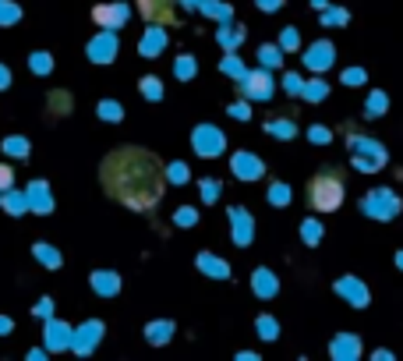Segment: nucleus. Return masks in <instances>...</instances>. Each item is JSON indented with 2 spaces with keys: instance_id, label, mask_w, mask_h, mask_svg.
Wrapping results in <instances>:
<instances>
[{
  "instance_id": "obj_34",
  "label": "nucleus",
  "mask_w": 403,
  "mask_h": 361,
  "mask_svg": "<svg viewBox=\"0 0 403 361\" xmlns=\"http://www.w3.org/2000/svg\"><path fill=\"white\" fill-rule=\"evenodd\" d=\"M195 71H198L195 57H191V54H181V57H177V64H174V75H177L181 82H191V78H195Z\"/></svg>"
},
{
  "instance_id": "obj_23",
  "label": "nucleus",
  "mask_w": 403,
  "mask_h": 361,
  "mask_svg": "<svg viewBox=\"0 0 403 361\" xmlns=\"http://www.w3.org/2000/svg\"><path fill=\"white\" fill-rule=\"evenodd\" d=\"M386 110H389V92H382V89L368 92V99H365V121H379Z\"/></svg>"
},
{
  "instance_id": "obj_39",
  "label": "nucleus",
  "mask_w": 403,
  "mask_h": 361,
  "mask_svg": "<svg viewBox=\"0 0 403 361\" xmlns=\"http://www.w3.org/2000/svg\"><path fill=\"white\" fill-rule=\"evenodd\" d=\"M4 149L11 152V156H29V138H22V135H8V138H4Z\"/></svg>"
},
{
  "instance_id": "obj_56",
  "label": "nucleus",
  "mask_w": 403,
  "mask_h": 361,
  "mask_svg": "<svg viewBox=\"0 0 403 361\" xmlns=\"http://www.w3.org/2000/svg\"><path fill=\"white\" fill-rule=\"evenodd\" d=\"M237 361H258V354H255V351H241Z\"/></svg>"
},
{
  "instance_id": "obj_41",
  "label": "nucleus",
  "mask_w": 403,
  "mask_h": 361,
  "mask_svg": "<svg viewBox=\"0 0 403 361\" xmlns=\"http://www.w3.org/2000/svg\"><path fill=\"white\" fill-rule=\"evenodd\" d=\"M298 46H301V32L294 25H286L283 36H279V50H298Z\"/></svg>"
},
{
  "instance_id": "obj_8",
  "label": "nucleus",
  "mask_w": 403,
  "mask_h": 361,
  "mask_svg": "<svg viewBox=\"0 0 403 361\" xmlns=\"http://www.w3.org/2000/svg\"><path fill=\"white\" fill-rule=\"evenodd\" d=\"M241 96L248 103H265L272 99V78H269V68H258V71H248L241 78Z\"/></svg>"
},
{
  "instance_id": "obj_52",
  "label": "nucleus",
  "mask_w": 403,
  "mask_h": 361,
  "mask_svg": "<svg viewBox=\"0 0 403 361\" xmlns=\"http://www.w3.org/2000/svg\"><path fill=\"white\" fill-rule=\"evenodd\" d=\"M36 316H53V301H50V297L36 304Z\"/></svg>"
},
{
  "instance_id": "obj_18",
  "label": "nucleus",
  "mask_w": 403,
  "mask_h": 361,
  "mask_svg": "<svg viewBox=\"0 0 403 361\" xmlns=\"http://www.w3.org/2000/svg\"><path fill=\"white\" fill-rule=\"evenodd\" d=\"M269 138H279V142H294L298 138V121L294 117H272L262 124Z\"/></svg>"
},
{
  "instance_id": "obj_31",
  "label": "nucleus",
  "mask_w": 403,
  "mask_h": 361,
  "mask_svg": "<svg viewBox=\"0 0 403 361\" xmlns=\"http://www.w3.org/2000/svg\"><path fill=\"white\" fill-rule=\"evenodd\" d=\"M138 89H142V96H145L149 103H159V99H163V82H159L156 75H145V78L138 82Z\"/></svg>"
},
{
  "instance_id": "obj_53",
  "label": "nucleus",
  "mask_w": 403,
  "mask_h": 361,
  "mask_svg": "<svg viewBox=\"0 0 403 361\" xmlns=\"http://www.w3.org/2000/svg\"><path fill=\"white\" fill-rule=\"evenodd\" d=\"M255 4H258L262 11H279V4H283V0H255Z\"/></svg>"
},
{
  "instance_id": "obj_16",
  "label": "nucleus",
  "mask_w": 403,
  "mask_h": 361,
  "mask_svg": "<svg viewBox=\"0 0 403 361\" xmlns=\"http://www.w3.org/2000/svg\"><path fill=\"white\" fill-rule=\"evenodd\" d=\"M195 266H198V273H202V277H212V280H230V263H223L219 255H212V251H198V255H195Z\"/></svg>"
},
{
  "instance_id": "obj_32",
  "label": "nucleus",
  "mask_w": 403,
  "mask_h": 361,
  "mask_svg": "<svg viewBox=\"0 0 403 361\" xmlns=\"http://www.w3.org/2000/svg\"><path fill=\"white\" fill-rule=\"evenodd\" d=\"M99 117L106 124H117V121H124V107H121V103H113V99H103L99 103Z\"/></svg>"
},
{
  "instance_id": "obj_58",
  "label": "nucleus",
  "mask_w": 403,
  "mask_h": 361,
  "mask_svg": "<svg viewBox=\"0 0 403 361\" xmlns=\"http://www.w3.org/2000/svg\"><path fill=\"white\" fill-rule=\"evenodd\" d=\"M396 270H403V248L396 251Z\"/></svg>"
},
{
  "instance_id": "obj_42",
  "label": "nucleus",
  "mask_w": 403,
  "mask_h": 361,
  "mask_svg": "<svg viewBox=\"0 0 403 361\" xmlns=\"http://www.w3.org/2000/svg\"><path fill=\"white\" fill-rule=\"evenodd\" d=\"M188 181V163H170L166 167V184H184Z\"/></svg>"
},
{
  "instance_id": "obj_17",
  "label": "nucleus",
  "mask_w": 403,
  "mask_h": 361,
  "mask_svg": "<svg viewBox=\"0 0 403 361\" xmlns=\"http://www.w3.org/2000/svg\"><path fill=\"white\" fill-rule=\"evenodd\" d=\"M251 290H255V297L269 301V297H276V294H279V277H276L272 270L258 266V270L251 273Z\"/></svg>"
},
{
  "instance_id": "obj_55",
  "label": "nucleus",
  "mask_w": 403,
  "mask_h": 361,
  "mask_svg": "<svg viewBox=\"0 0 403 361\" xmlns=\"http://www.w3.org/2000/svg\"><path fill=\"white\" fill-rule=\"evenodd\" d=\"M372 361H393V351H372Z\"/></svg>"
},
{
  "instance_id": "obj_15",
  "label": "nucleus",
  "mask_w": 403,
  "mask_h": 361,
  "mask_svg": "<svg viewBox=\"0 0 403 361\" xmlns=\"http://www.w3.org/2000/svg\"><path fill=\"white\" fill-rule=\"evenodd\" d=\"M99 337H103V323L92 319V323H85L78 333H71V347H75L78 354H92L96 344H99Z\"/></svg>"
},
{
  "instance_id": "obj_4",
  "label": "nucleus",
  "mask_w": 403,
  "mask_h": 361,
  "mask_svg": "<svg viewBox=\"0 0 403 361\" xmlns=\"http://www.w3.org/2000/svg\"><path fill=\"white\" fill-rule=\"evenodd\" d=\"M358 205H361V213H365L368 220H379V223L396 220L400 209H403V202H400V195H396L393 188H372V191L361 195Z\"/></svg>"
},
{
  "instance_id": "obj_13",
  "label": "nucleus",
  "mask_w": 403,
  "mask_h": 361,
  "mask_svg": "<svg viewBox=\"0 0 403 361\" xmlns=\"http://www.w3.org/2000/svg\"><path fill=\"white\" fill-rule=\"evenodd\" d=\"M332 61H336V46L329 39H318L315 46H308V54H305L308 71H325V68H332Z\"/></svg>"
},
{
  "instance_id": "obj_47",
  "label": "nucleus",
  "mask_w": 403,
  "mask_h": 361,
  "mask_svg": "<svg viewBox=\"0 0 403 361\" xmlns=\"http://www.w3.org/2000/svg\"><path fill=\"white\" fill-rule=\"evenodd\" d=\"M64 110H71V99H68L64 92H57V96H50V114L57 117V114H64Z\"/></svg>"
},
{
  "instance_id": "obj_21",
  "label": "nucleus",
  "mask_w": 403,
  "mask_h": 361,
  "mask_svg": "<svg viewBox=\"0 0 403 361\" xmlns=\"http://www.w3.org/2000/svg\"><path fill=\"white\" fill-rule=\"evenodd\" d=\"M89 283H92V290H96L99 297H113V294L121 290V277H117V273H110V270H96Z\"/></svg>"
},
{
  "instance_id": "obj_29",
  "label": "nucleus",
  "mask_w": 403,
  "mask_h": 361,
  "mask_svg": "<svg viewBox=\"0 0 403 361\" xmlns=\"http://www.w3.org/2000/svg\"><path fill=\"white\" fill-rule=\"evenodd\" d=\"M255 333H258L265 344H272V340H279V323H276L272 316H258V319H255Z\"/></svg>"
},
{
  "instance_id": "obj_40",
  "label": "nucleus",
  "mask_w": 403,
  "mask_h": 361,
  "mask_svg": "<svg viewBox=\"0 0 403 361\" xmlns=\"http://www.w3.org/2000/svg\"><path fill=\"white\" fill-rule=\"evenodd\" d=\"M174 223L177 227H195L198 223V209H195V205H181V209L174 213Z\"/></svg>"
},
{
  "instance_id": "obj_11",
  "label": "nucleus",
  "mask_w": 403,
  "mask_h": 361,
  "mask_svg": "<svg viewBox=\"0 0 403 361\" xmlns=\"http://www.w3.org/2000/svg\"><path fill=\"white\" fill-rule=\"evenodd\" d=\"M329 358L332 361H358L361 358V337L358 333H336L329 340Z\"/></svg>"
},
{
  "instance_id": "obj_20",
  "label": "nucleus",
  "mask_w": 403,
  "mask_h": 361,
  "mask_svg": "<svg viewBox=\"0 0 403 361\" xmlns=\"http://www.w3.org/2000/svg\"><path fill=\"white\" fill-rule=\"evenodd\" d=\"M25 198H29V209H36V213H50L53 209V198L46 191V181H32L25 188Z\"/></svg>"
},
{
  "instance_id": "obj_7",
  "label": "nucleus",
  "mask_w": 403,
  "mask_h": 361,
  "mask_svg": "<svg viewBox=\"0 0 403 361\" xmlns=\"http://www.w3.org/2000/svg\"><path fill=\"white\" fill-rule=\"evenodd\" d=\"M332 290L347 301L351 308H368L372 304V290H368V283L361 277H336Z\"/></svg>"
},
{
  "instance_id": "obj_28",
  "label": "nucleus",
  "mask_w": 403,
  "mask_h": 361,
  "mask_svg": "<svg viewBox=\"0 0 403 361\" xmlns=\"http://www.w3.org/2000/svg\"><path fill=\"white\" fill-rule=\"evenodd\" d=\"M329 96V85L322 82V78H312V82H305V89H301V99L305 103H322Z\"/></svg>"
},
{
  "instance_id": "obj_51",
  "label": "nucleus",
  "mask_w": 403,
  "mask_h": 361,
  "mask_svg": "<svg viewBox=\"0 0 403 361\" xmlns=\"http://www.w3.org/2000/svg\"><path fill=\"white\" fill-rule=\"evenodd\" d=\"M11 177H15L11 167H0V191H8V188H11Z\"/></svg>"
},
{
  "instance_id": "obj_57",
  "label": "nucleus",
  "mask_w": 403,
  "mask_h": 361,
  "mask_svg": "<svg viewBox=\"0 0 403 361\" xmlns=\"http://www.w3.org/2000/svg\"><path fill=\"white\" fill-rule=\"evenodd\" d=\"M0 333H11V323H8L4 316H0Z\"/></svg>"
},
{
  "instance_id": "obj_12",
  "label": "nucleus",
  "mask_w": 403,
  "mask_h": 361,
  "mask_svg": "<svg viewBox=\"0 0 403 361\" xmlns=\"http://www.w3.org/2000/svg\"><path fill=\"white\" fill-rule=\"evenodd\" d=\"M128 18H131V11L124 4H99V8H92V22L103 25V29H110V32L113 29H124Z\"/></svg>"
},
{
  "instance_id": "obj_5",
  "label": "nucleus",
  "mask_w": 403,
  "mask_h": 361,
  "mask_svg": "<svg viewBox=\"0 0 403 361\" xmlns=\"http://www.w3.org/2000/svg\"><path fill=\"white\" fill-rule=\"evenodd\" d=\"M191 149L198 152V156H205V160H216V156H223V149H226V135L216 124H198L191 131Z\"/></svg>"
},
{
  "instance_id": "obj_33",
  "label": "nucleus",
  "mask_w": 403,
  "mask_h": 361,
  "mask_svg": "<svg viewBox=\"0 0 403 361\" xmlns=\"http://www.w3.org/2000/svg\"><path fill=\"white\" fill-rule=\"evenodd\" d=\"M4 209H8V213H15V216H18V213H25V209H29L25 191H11V188H8V191H4Z\"/></svg>"
},
{
  "instance_id": "obj_35",
  "label": "nucleus",
  "mask_w": 403,
  "mask_h": 361,
  "mask_svg": "<svg viewBox=\"0 0 403 361\" xmlns=\"http://www.w3.org/2000/svg\"><path fill=\"white\" fill-rule=\"evenodd\" d=\"M219 71H223V75H230V78H237V82L248 75V68H244V64H241V57H234V54H226V57H223Z\"/></svg>"
},
{
  "instance_id": "obj_36",
  "label": "nucleus",
  "mask_w": 403,
  "mask_h": 361,
  "mask_svg": "<svg viewBox=\"0 0 403 361\" xmlns=\"http://www.w3.org/2000/svg\"><path fill=\"white\" fill-rule=\"evenodd\" d=\"M198 191H202V202H205V205H212V202L219 198V191H223V184H219L216 177H205V181L198 184Z\"/></svg>"
},
{
  "instance_id": "obj_60",
  "label": "nucleus",
  "mask_w": 403,
  "mask_h": 361,
  "mask_svg": "<svg viewBox=\"0 0 403 361\" xmlns=\"http://www.w3.org/2000/svg\"><path fill=\"white\" fill-rule=\"evenodd\" d=\"M184 4H191V8H195V4H202V0H184Z\"/></svg>"
},
{
  "instance_id": "obj_9",
  "label": "nucleus",
  "mask_w": 403,
  "mask_h": 361,
  "mask_svg": "<svg viewBox=\"0 0 403 361\" xmlns=\"http://www.w3.org/2000/svg\"><path fill=\"white\" fill-rule=\"evenodd\" d=\"M177 0H138V15L149 25H177Z\"/></svg>"
},
{
  "instance_id": "obj_24",
  "label": "nucleus",
  "mask_w": 403,
  "mask_h": 361,
  "mask_svg": "<svg viewBox=\"0 0 403 361\" xmlns=\"http://www.w3.org/2000/svg\"><path fill=\"white\" fill-rule=\"evenodd\" d=\"M163 46H166L163 25H149V32H145V39H142V46H138V54H142V57H156Z\"/></svg>"
},
{
  "instance_id": "obj_26",
  "label": "nucleus",
  "mask_w": 403,
  "mask_h": 361,
  "mask_svg": "<svg viewBox=\"0 0 403 361\" xmlns=\"http://www.w3.org/2000/svg\"><path fill=\"white\" fill-rule=\"evenodd\" d=\"M216 39H219V46L226 50V54H234V50L241 46V39H244V25H237V29L234 25H223Z\"/></svg>"
},
{
  "instance_id": "obj_46",
  "label": "nucleus",
  "mask_w": 403,
  "mask_h": 361,
  "mask_svg": "<svg viewBox=\"0 0 403 361\" xmlns=\"http://www.w3.org/2000/svg\"><path fill=\"white\" fill-rule=\"evenodd\" d=\"M365 82H368L365 68H347V71H343V85H365Z\"/></svg>"
},
{
  "instance_id": "obj_30",
  "label": "nucleus",
  "mask_w": 403,
  "mask_h": 361,
  "mask_svg": "<svg viewBox=\"0 0 403 361\" xmlns=\"http://www.w3.org/2000/svg\"><path fill=\"white\" fill-rule=\"evenodd\" d=\"M32 255H36V259H39L46 270H57V266H61V251H57V248H50V244H43V241L32 248Z\"/></svg>"
},
{
  "instance_id": "obj_27",
  "label": "nucleus",
  "mask_w": 403,
  "mask_h": 361,
  "mask_svg": "<svg viewBox=\"0 0 403 361\" xmlns=\"http://www.w3.org/2000/svg\"><path fill=\"white\" fill-rule=\"evenodd\" d=\"M322 234H325V227L315 220V216H308L305 223H301V241L308 244V248H315V244H322Z\"/></svg>"
},
{
  "instance_id": "obj_43",
  "label": "nucleus",
  "mask_w": 403,
  "mask_h": 361,
  "mask_svg": "<svg viewBox=\"0 0 403 361\" xmlns=\"http://www.w3.org/2000/svg\"><path fill=\"white\" fill-rule=\"evenodd\" d=\"M22 18V11L11 4V0H0V25H15Z\"/></svg>"
},
{
  "instance_id": "obj_50",
  "label": "nucleus",
  "mask_w": 403,
  "mask_h": 361,
  "mask_svg": "<svg viewBox=\"0 0 403 361\" xmlns=\"http://www.w3.org/2000/svg\"><path fill=\"white\" fill-rule=\"evenodd\" d=\"M32 71H36V75H46V71H50V54H36V57H32Z\"/></svg>"
},
{
  "instance_id": "obj_49",
  "label": "nucleus",
  "mask_w": 403,
  "mask_h": 361,
  "mask_svg": "<svg viewBox=\"0 0 403 361\" xmlns=\"http://www.w3.org/2000/svg\"><path fill=\"white\" fill-rule=\"evenodd\" d=\"M343 22H347V11H339V8L322 11V25H343Z\"/></svg>"
},
{
  "instance_id": "obj_1",
  "label": "nucleus",
  "mask_w": 403,
  "mask_h": 361,
  "mask_svg": "<svg viewBox=\"0 0 403 361\" xmlns=\"http://www.w3.org/2000/svg\"><path fill=\"white\" fill-rule=\"evenodd\" d=\"M99 184L124 209L152 213L166 195V163L152 149L117 145L99 163Z\"/></svg>"
},
{
  "instance_id": "obj_14",
  "label": "nucleus",
  "mask_w": 403,
  "mask_h": 361,
  "mask_svg": "<svg viewBox=\"0 0 403 361\" xmlns=\"http://www.w3.org/2000/svg\"><path fill=\"white\" fill-rule=\"evenodd\" d=\"M113 57H117V36L113 32H103L89 43V61L92 64H110Z\"/></svg>"
},
{
  "instance_id": "obj_19",
  "label": "nucleus",
  "mask_w": 403,
  "mask_h": 361,
  "mask_svg": "<svg viewBox=\"0 0 403 361\" xmlns=\"http://www.w3.org/2000/svg\"><path fill=\"white\" fill-rule=\"evenodd\" d=\"M46 347L50 351H68L71 347V330L57 319H46Z\"/></svg>"
},
{
  "instance_id": "obj_22",
  "label": "nucleus",
  "mask_w": 403,
  "mask_h": 361,
  "mask_svg": "<svg viewBox=\"0 0 403 361\" xmlns=\"http://www.w3.org/2000/svg\"><path fill=\"white\" fill-rule=\"evenodd\" d=\"M174 323H170V319H156V323H149L145 326V340L152 344V347H166V340L170 337H174Z\"/></svg>"
},
{
  "instance_id": "obj_6",
  "label": "nucleus",
  "mask_w": 403,
  "mask_h": 361,
  "mask_svg": "<svg viewBox=\"0 0 403 361\" xmlns=\"http://www.w3.org/2000/svg\"><path fill=\"white\" fill-rule=\"evenodd\" d=\"M226 216H230V237H234L237 248H248L255 241V220L244 205H226Z\"/></svg>"
},
{
  "instance_id": "obj_44",
  "label": "nucleus",
  "mask_w": 403,
  "mask_h": 361,
  "mask_svg": "<svg viewBox=\"0 0 403 361\" xmlns=\"http://www.w3.org/2000/svg\"><path fill=\"white\" fill-rule=\"evenodd\" d=\"M308 142H312V145H329V142H332V131L322 128V124H312V128H308Z\"/></svg>"
},
{
  "instance_id": "obj_10",
  "label": "nucleus",
  "mask_w": 403,
  "mask_h": 361,
  "mask_svg": "<svg viewBox=\"0 0 403 361\" xmlns=\"http://www.w3.org/2000/svg\"><path fill=\"white\" fill-rule=\"evenodd\" d=\"M230 170H234L237 181H258V177H265V163L255 156V152H248V149H237L234 156H230Z\"/></svg>"
},
{
  "instance_id": "obj_3",
  "label": "nucleus",
  "mask_w": 403,
  "mask_h": 361,
  "mask_svg": "<svg viewBox=\"0 0 403 361\" xmlns=\"http://www.w3.org/2000/svg\"><path fill=\"white\" fill-rule=\"evenodd\" d=\"M343 135H347V149H351V167L354 170H361V174H379L386 163H389V149L379 142V138H372V135H365V131H358V128H351V121L339 128Z\"/></svg>"
},
{
  "instance_id": "obj_2",
  "label": "nucleus",
  "mask_w": 403,
  "mask_h": 361,
  "mask_svg": "<svg viewBox=\"0 0 403 361\" xmlns=\"http://www.w3.org/2000/svg\"><path fill=\"white\" fill-rule=\"evenodd\" d=\"M305 198L312 213H336L343 198H347V170L343 167H318L308 184H305Z\"/></svg>"
},
{
  "instance_id": "obj_54",
  "label": "nucleus",
  "mask_w": 403,
  "mask_h": 361,
  "mask_svg": "<svg viewBox=\"0 0 403 361\" xmlns=\"http://www.w3.org/2000/svg\"><path fill=\"white\" fill-rule=\"evenodd\" d=\"M8 85H11V71L0 64V89H8Z\"/></svg>"
},
{
  "instance_id": "obj_25",
  "label": "nucleus",
  "mask_w": 403,
  "mask_h": 361,
  "mask_svg": "<svg viewBox=\"0 0 403 361\" xmlns=\"http://www.w3.org/2000/svg\"><path fill=\"white\" fill-rule=\"evenodd\" d=\"M291 184L286 181H269V188H265V198H269V205L272 209H286V205H291Z\"/></svg>"
},
{
  "instance_id": "obj_45",
  "label": "nucleus",
  "mask_w": 403,
  "mask_h": 361,
  "mask_svg": "<svg viewBox=\"0 0 403 361\" xmlns=\"http://www.w3.org/2000/svg\"><path fill=\"white\" fill-rule=\"evenodd\" d=\"M283 89L291 92V96H301V89H305V78H301V75H294V71H286V75H283Z\"/></svg>"
},
{
  "instance_id": "obj_37",
  "label": "nucleus",
  "mask_w": 403,
  "mask_h": 361,
  "mask_svg": "<svg viewBox=\"0 0 403 361\" xmlns=\"http://www.w3.org/2000/svg\"><path fill=\"white\" fill-rule=\"evenodd\" d=\"M258 61H262L265 68H279L283 50H279V46H258Z\"/></svg>"
},
{
  "instance_id": "obj_59",
  "label": "nucleus",
  "mask_w": 403,
  "mask_h": 361,
  "mask_svg": "<svg viewBox=\"0 0 403 361\" xmlns=\"http://www.w3.org/2000/svg\"><path fill=\"white\" fill-rule=\"evenodd\" d=\"M312 4H315V8H325V0H312Z\"/></svg>"
},
{
  "instance_id": "obj_38",
  "label": "nucleus",
  "mask_w": 403,
  "mask_h": 361,
  "mask_svg": "<svg viewBox=\"0 0 403 361\" xmlns=\"http://www.w3.org/2000/svg\"><path fill=\"white\" fill-rule=\"evenodd\" d=\"M226 114L234 117V121H251V103L241 96L237 103H230V107H226Z\"/></svg>"
},
{
  "instance_id": "obj_48",
  "label": "nucleus",
  "mask_w": 403,
  "mask_h": 361,
  "mask_svg": "<svg viewBox=\"0 0 403 361\" xmlns=\"http://www.w3.org/2000/svg\"><path fill=\"white\" fill-rule=\"evenodd\" d=\"M202 11H205V15H216V18H230L226 4H219V0H205V4H202Z\"/></svg>"
}]
</instances>
